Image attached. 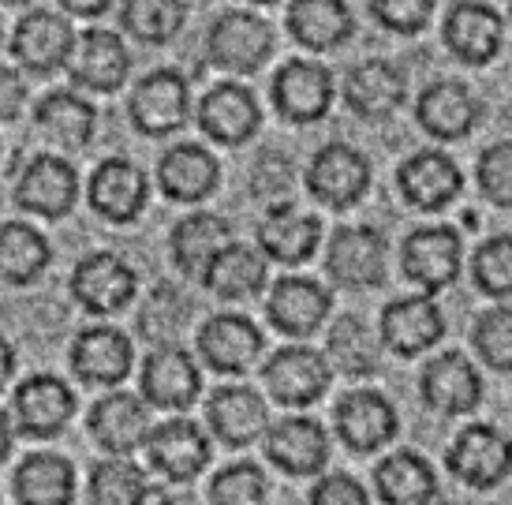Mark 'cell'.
<instances>
[{"label": "cell", "instance_id": "obj_1", "mask_svg": "<svg viewBox=\"0 0 512 505\" xmlns=\"http://www.w3.org/2000/svg\"><path fill=\"white\" fill-rule=\"evenodd\" d=\"M210 60L225 72H258L273 53V27L251 12H225L210 27Z\"/></svg>", "mask_w": 512, "mask_h": 505}, {"label": "cell", "instance_id": "obj_2", "mask_svg": "<svg viewBox=\"0 0 512 505\" xmlns=\"http://www.w3.org/2000/svg\"><path fill=\"white\" fill-rule=\"evenodd\" d=\"M445 464L460 483L486 491V487H498L501 479L512 472V442L494 427L475 423V427L456 434Z\"/></svg>", "mask_w": 512, "mask_h": 505}, {"label": "cell", "instance_id": "obj_3", "mask_svg": "<svg viewBox=\"0 0 512 505\" xmlns=\"http://www.w3.org/2000/svg\"><path fill=\"white\" fill-rule=\"evenodd\" d=\"M307 188L318 202H326L333 210L356 206L370 188V165L367 158L344 143H329L314 154L307 169Z\"/></svg>", "mask_w": 512, "mask_h": 505}, {"label": "cell", "instance_id": "obj_4", "mask_svg": "<svg viewBox=\"0 0 512 505\" xmlns=\"http://www.w3.org/2000/svg\"><path fill=\"white\" fill-rule=\"evenodd\" d=\"M262 382H266L273 401L288 404V408H303L326 393L329 363L314 348H281L262 367Z\"/></svg>", "mask_w": 512, "mask_h": 505}, {"label": "cell", "instance_id": "obj_5", "mask_svg": "<svg viewBox=\"0 0 512 505\" xmlns=\"http://www.w3.org/2000/svg\"><path fill=\"white\" fill-rule=\"evenodd\" d=\"M187 109H191V94H187L184 75L169 72H150L131 90L128 113L131 124L143 131V135H169V131L184 128L187 124Z\"/></svg>", "mask_w": 512, "mask_h": 505}, {"label": "cell", "instance_id": "obj_6", "mask_svg": "<svg viewBox=\"0 0 512 505\" xmlns=\"http://www.w3.org/2000/svg\"><path fill=\"white\" fill-rule=\"evenodd\" d=\"M72 296L94 315H116L135 296V274L113 251H94L79 259L72 274Z\"/></svg>", "mask_w": 512, "mask_h": 505}, {"label": "cell", "instance_id": "obj_7", "mask_svg": "<svg viewBox=\"0 0 512 505\" xmlns=\"http://www.w3.org/2000/svg\"><path fill=\"white\" fill-rule=\"evenodd\" d=\"M75 34L68 27V19H60L57 12H27L15 23L12 34V53L15 60L38 75H49L64 68L72 60Z\"/></svg>", "mask_w": 512, "mask_h": 505}, {"label": "cell", "instance_id": "obj_8", "mask_svg": "<svg viewBox=\"0 0 512 505\" xmlns=\"http://www.w3.org/2000/svg\"><path fill=\"white\" fill-rule=\"evenodd\" d=\"M75 195H79L75 169L57 154H38L15 184L19 210L38 217H64L75 206Z\"/></svg>", "mask_w": 512, "mask_h": 505}, {"label": "cell", "instance_id": "obj_9", "mask_svg": "<svg viewBox=\"0 0 512 505\" xmlns=\"http://www.w3.org/2000/svg\"><path fill=\"white\" fill-rule=\"evenodd\" d=\"M333 101V75L314 60H288L273 79V105L292 124L322 120Z\"/></svg>", "mask_w": 512, "mask_h": 505}, {"label": "cell", "instance_id": "obj_10", "mask_svg": "<svg viewBox=\"0 0 512 505\" xmlns=\"http://www.w3.org/2000/svg\"><path fill=\"white\" fill-rule=\"evenodd\" d=\"M150 464L172 483H191L210 464V438L191 419H169L150 431Z\"/></svg>", "mask_w": 512, "mask_h": 505}, {"label": "cell", "instance_id": "obj_11", "mask_svg": "<svg viewBox=\"0 0 512 505\" xmlns=\"http://www.w3.org/2000/svg\"><path fill=\"white\" fill-rule=\"evenodd\" d=\"M337 434L348 449L356 453H374L393 442L397 434V412L374 390H352L337 401Z\"/></svg>", "mask_w": 512, "mask_h": 505}, {"label": "cell", "instance_id": "obj_12", "mask_svg": "<svg viewBox=\"0 0 512 505\" xmlns=\"http://www.w3.org/2000/svg\"><path fill=\"white\" fill-rule=\"evenodd\" d=\"M150 416L146 404L131 393H109L90 408V434L98 446L113 457H131L139 446L150 442Z\"/></svg>", "mask_w": 512, "mask_h": 505}, {"label": "cell", "instance_id": "obj_13", "mask_svg": "<svg viewBox=\"0 0 512 505\" xmlns=\"http://www.w3.org/2000/svg\"><path fill=\"white\" fill-rule=\"evenodd\" d=\"M75 412L72 390L57 375H34L15 390V423L30 438H53Z\"/></svg>", "mask_w": 512, "mask_h": 505}, {"label": "cell", "instance_id": "obj_14", "mask_svg": "<svg viewBox=\"0 0 512 505\" xmlns=\"http://www.w3.org/2000/svg\"><path fill=\"white\" fill-rule=\"evenodd\" d=\"M329 277L344 289H374L385 281V240L370 229H341L329 244Z\"/></svg>", "mask_w": 512, "mask_h": 505}, {"label": "cell", "instance_id": "obj_15", "mask_svg": "<svg viewBox=\"0 0 512 505\" xmlns=\"http://www.w3.org/2000/svg\"><path fill=\"white\" fill-rule=\"evenodd\" d=\"M266 401L258 397L251 386H225L210 397V408H206V423L221 446L228 449H243L251 446L255 438L266 434Z\"/></svg>", "mask_w": 512, "mask_h": 505}, {"label": "cell", "instance_id": "obj_16", "mask_svg": "<svg viewBox=\"0 0 512 505\" xmlns=\"http://www.w3.org/2000/svg\"><path fill=\"white\" fill-rule=\"evenodd\" d=\"M199 367L184 348H154L143 363V397L157 408L184 412L199 397Z\"/></svg>", "mask_w": 512, "mask_h": 505}, {"label": "cell", "instance_id": "obj_17", "mask_svg": "<svg viewBox=\"0 0 512 505\" xmlns=\"http://www.w3.org/2000/svg\"><path fill=\"white\" fill-rule=\"evenodd\" d=\"M266 453L285 476H314L329 461V438L318 419L292 416L266 434Z\"/></svg>", "mask_w": 512, "mask_h": 505}, {"label": "cell", "instance_id": "obj_18", "mask_svg": "<svg viewBox=\"0 0 512 505\" xmlns=\"http://www.w3.org/2000/svg\"><path fill=\"white\" fill-rule=\"evenodd\" d=\"M72 371L90 386H116L131 371V341L116 326H86L72 345Z\"/></svg>", "mask_w": 512, "mask_h": 505}, {"label": "cell", "instance_id": "obj_19", "mask_svg": "<svg viewBox=\"0 0 512 505\" xmlns=\"http://www.w3.org/2000/svg\"><path fill=\"white\" fill-rule=\"evenodd\" d=\"M72 79L86 90H98V94H113L124 87L128 79V49L120 42V34L113 30H86L79 45L72 49Z\"/></svg>", "mask_w": 512, "mask_h": 505}, {"label": "cell", "instance_id": "obj_20", "mask_svg": "<svg viewBox=\"0 0 512 505\" xmlns=\"http://www.w3.org/2000/svg\"><path fill=\"white\" fill-rule=\"evenodd\" d=\"M445 333L438 303L430 296H408V300L389 303L382 311V341L397 356H419L430 345H438Z\"/></svg>", "mask_w": 512, "mask_h": 505}, {"label": "cell", "instance_id": "obj_21", "mask_svg": "<svg viewBox=\"0 0 512 505\" xmlns=\"http://www.w3.org/2000/svg\"><path fill=\"white\" fill-rule=\"evenodd\" d=\"M419 386H423V401L441 416H464L483 397L479 371L460 352H445L438 360H430Z\"/></svg>", "mask_w": 512, "mask_h": 505}, {"label": "cell", "instance_id": "obj_22", "mask_svg": "<svg viewBox=\"0 0 512 505\" xmlns=\"http://www.w3.org/2000/svg\"><path fill=\"white\" fill-rule=\"evenodd\" d=\"M199 128L225 146L247 143L258 131V105L240 83H217L199 105Z\"/></svg>", "mask_w": 512, "mask_h": 505}, {"label": "cell", "instance_id": "obj_23", "mask_svg": "<svg viewBox=\"0 0 512 505\" xmlns=\"http://www.w3.org/2000/svg\"><path fill=\"white\" fill-rule=\"evenodd\" d=\"M404 274L427 292L453 285L460 274V236L453 229H419L404 244Z\"/></svg>", "mask_w": 512, "mask_h": 505}, {"label": "cell", "instance_id": "obj_24", "mask_svg": "<svg viewBox=\"0 0 512 505\" xmlns=\"http://www.w3.org/2000/svg\"><path fill=\"white\" fill-rule=\"evenodd\" d=\"M266 315L288 337H307L329 315V292L311 277H285L277 281L266 300Z\"/></svg>", "mask_w": 512, "mask_h": 505}, {"label": "cell", "instance_id": "obj_25", "mask_svg": "<svg viewBox=\"0 0 512 505\" xmlns=\"http://www.w3.org/2000/svg\"><path fill=\"white\" fill-rule=\"evenodd\" d=\"M199 352L214 371L240 375L247 371L255 356L262 352V333L251 318L240 315H217L199 330Z\"/></svg>", "mask_w": 512, "mask_h": 505}, {"label": "cell", "instance_id": "obj_26", "mask_svg": "<svg viewBox=\"0 0 512 505\" xmlns=\"http://www.w3.org/2000/svg\"><path fill=\"white\" fill-rule=\"evenodd\" d=\"M90 202L113 225L135 221L146 202V176L124 158L101 161L94 176H90Z\"/></svg>", "mask_w": 512, "mask_h": 505}, {"label": "cell", "instance_id": "obj_27", "mask_svg": "<svg viewBox=\"0 0 512 505\" xmlns=\"http://www.w3.org/2000/svg\"><path fill=\"white\" fill-rule=\"evenodd\" d=\"M400 191L404 199L412 202L415 210H441L460 195L464 180H460V169L445 158L441 150H423L400 165Z\"/></svg>", "mask_w": 512, "mask_h": 505}, {"label": "cell", "instance_id": "obj_28", "mask_svg": "<svg viewBox=\"0 0 512 505\" xmlns=\"http://www.w3.org/2000/svg\"><path fill=\"white\" fill-rule=\"evenodd\" d=\"M318 236H322V225L314 214H299L288 202L281 206H270V214L262 217L258 225V244L270 259L285 262V266H299L314 255L318 247Z\"/></svg>", "mask_w": 512, "mask_h": 505}, {"label": "cell", "instance_id": "obj_29", "mask_svg": "<svg viewBox=\"0 0 512 505\" xmlns=\"http://www.w3.org/2000/svg\"><path fill=\"white\" fill-rule=\"evenodd\" d=\"M217 180H221L217 158L206 146L195 143L172 146L169 154L161 158V165H157V184L176 202H202L217 188Z\"/></svg>", "mask_w": 512, "mask_h": 505}, {"label": "cell", "instance_id": "obj_30", "mask_svg": "<svg viewBox=\"0 0 512 505\" xmlns=\"http://www.w3.org/2000/svg\"><path fill=\"white\" fill-rule=\"evenodd\" d=\"M344 101L363 120H382L404 101V75L389 60H363L344 79Z\"/></svg>", "mask_w": 512, "mask_h": 505}, {"label": "cell", "instance_id": "obj_31", "mask_svg": "<svg viewBox=\"0 0 512 505\" xmlns=\"http://www.w3.org/2000/svg\"><path fill=\"white\" fill-rule=\"evenodd\" d=\"M232 244V229L225 217L217 214H187L176 229H172V262L184 270L187 277H199L210 270V262Z\"/></svg>", "mask_w": 512, "mask_h": 505}, {"label": "cell", "instance_id": "obj_32", "mask_svg": "<svg viewBox=\"0 0 512 505\" xmlns=\"http://www.w3.org/2000/svg\"><path fill=\"white\" fill-rule=\"evenodd\" d=\"M445 45L453 49L464 64H486L498 57L501 49V19L486 4H456L445 19Z\"/></svg>", "mask_w": 512, "mask_h": 505}, {"label": "cell", "instance_id": "obj_33", "mask_svg": "<svg viewBox=\"0 0 512 505\" xmlns=\"http://www.w3.org/2000/svg\"><path fill=\"white\" fill-rule=\"evenodd\" d=\"M352 12L344 0H292L288 4V30L299 45L314 53H326L333 45L348 42L352 34Z\"/></svg>", "mask_w": 512, "mask_h": 505}, {"label": "cell", "instance_id": "obj_34", "mask_svg": "<svg viewBox=\"0 0 512 505\" xmlns=\"http://www.w3.org/2000/svg\"><path fill=\"white\" fill-rule=\"evenodd\" d=\"M34 128L60 150H83L94 139V109L72 90H53L38 101Z\"/></svg>", "mask_w": 512, "mask_h": 505}, {"label": "cell", "instance_id": "obj_35", "mask_svg": "<svg viewBox=\"0 0 512 505\" xmlns=\"http://www.w3.org/2000/svg\"><path fill=\"white\" fill-rule=\"evenodd\" d=\"M15 498L19 505H72L75 468L57 453H34L15 472Z\"/></svg>", "mask_w": 512, "mask_h": 505}, {"label": "cell", "instance_id": "obj_36", "mask_svg": "<svg viewBox=\"0 0 512 505\" xmlns=\"http://www.w3.org/2000/svg\"><path fill=\"white\" fill-rule=\"evenodd\" d=\"M374 487L385 505H430L438 494V479L419 453H393L378 464Z\"/></svg>", "mask_w": 512, "mask_h": 505}, {"label": "cell", "instance_id": "obj_37", "mask_svg": "<svg viewBox=\"0 0 512 505\" xmlns=\"http://www.w3.org/2000/svg\"><path fill=\"white\" fill-rule=\"evenodd\" d=\"M419 124L434 135V139H464L475 128L479 105L460 83H434L423 90L419 98Z\"/></svg>", "mask_w": 512, "mask_h": 505}, {"label": "cell", "instance_id": "obj_38", "mask_svg": "<svg viewBox=\"0 0 512 505\" xmlns=\"http://www.w3.org/2000/svg\"><path fill=\"white\" fill-rule=\"evenodd\" d=\"M202 285L210 292H217L221 300H247V296H255L266 285V262L251 247L228 244L210 262V270L202 274Z\"/></svg>", "mask_w": 512, "mask_h": 505}, {"label": "cell", "instance_id": "obj_39", "mask_svg": "<svg viewBox=\"0 0 512 505\" xmlns=\"http://www.w3.org/2000/svg\"><path fill=\"white\" fill-rule=\"evenodd\" d=\"M49 266V240L23 221L0 225V277L12 285H27Z\"/></svg>", "mask_w": 512, "mask_h": 505}, {"label": "cell", "instance_id": "obj_40", "mask_svg": "<svg viewBox=\"0 0 512 505\" xmlns=\"http://www.w3.org/2000/svg\"><path fill=\"white\" fill-rule=\"evenodd\" d=\"M187 315H191V303L176 289L161 285L146 296L143 311H139V330L154 348H176V337L184 333Z\"/></svg>", "mask_w": 512, "mask_h": 505}, {"label": "cell", "instance_id": "obj_41", "mask_svg": "<svg viewBox=\"0 0 512 505\" xmlns=\"http://www.w3.org/2000/svg\"><path fill=\"white\" fill-rule=\"evenodd\" d=\"M90 498H94V505H143L150 498V479L143 476V468L113 457V461L94 464Z\"/></svg>", "mask_w": 512, "mask_h": 505}, {"label": "cell", "instance_id": "obj_42", "mask_svg": "<svg viewBox=\"0 0 512 505\" xmlns=\"http://www.w3.org/2000/svg\"><path fill=\"white\" fill-rule=\"evenodd\" d=\"M329 352L344 375H370L378 367V341L356 315L337 318V326L329 330Z\"/></svg>", "mask_w": 512, "mask_h": 505}, {"label": "cell", "instance_id": "obj_43", "mask_svg": "<svg viewBox=\"0 0 512 505\" xmlns=\"http://www.w3.org/2000/svg\"><path fill=\"white\" fill-rule=\"evenodd\" d=\"M184 0H124V27L139 42H169L184 27Z\"/></svg>", "mask_w": 512, "mask_h": 505}, {"label": "cell", "instance_id": "obj_44", "mask_svg": "<svg viewBox=\"0 0 512 505\" xmlns=\"http://www.w3.org/2000/svg\"><path fill=\"white\" fill-rule=\"evenodd\" d=\"M475 352L483 356L494 371H512V311L509 307H494L475 322Z\"/></svg>", "mask_w": 512, "mask_h": 505}, {"label": "cell", "instance_id": "obj_45", "mask_svg": "<svg viewBox=\"0 0 512 505\" xmlns=\"http://www.w3.org/2000/svg\"><path fill=\"white\" fill-rule=\"evenodd\" d=\"M210 498L214 505H262L266 502V476L255 464H232L214 476Z\"/></svg>", "mask_w": 512, "mask_h": 505}, {"label": "cell", "instance_id": "obj_46", "mask_svg": "<svg viewBox=\"0 0 512 505\" xmlns=\"http://www.w3.org/2000/svg\"><path fill=\"white\" fill-rule=\"evenodd\" d=\"M475 281L490 296H512V236H494L475 251Z\"/></svg>", "mask_w": 512, "mask_h": 505}, {"label": "cell", "instance_id": "obj_47", "mask_svg": "<svg viewBox=\"0 0 512 505\" xmlns=\"http://www.w3.org/2000/svg\"><path fill=\"white\" fill-rule=\"evenodd\" d=\"M479 188L494 206H512V143H494L479 158Z\"/></svg>", "mask_w": 512, "mask_h": 505}, {"label": "cell", "instance_id": "obj_48", "mask_svg": "<svg viewBox=\"0 0 512 505\" xmlns=\"http://www.w3.org/2000/svg\"><path fill=\"white\" fill-rule=\"evenodd\" d=\"M370 12L378 15V23L397 34H415L427 27L434 0H370Z\"/></svg>", "mask_w": 512, "mask_h": 505}, {"label": "cell", "instance_id": "obj_49", "mask_svg": "<svg viewBox=\"0 0 512 505\" xmlns=\"http://www.w3.org/2000/svg\"><path fill=\"white\" fill-rule=\"evenodd\" d=\"M311 505H370L367 491L352 476H322L314 483Z\"/></svg>", "mask_w": 512, "mask_h": 505}, {"label": "cell", "instance_id": "obj_50", "mask_svg": "<svg viewBox=\"0 0 512 505\" xmlns=\"http://www.w3.org/2000/svg\"><path fill=\"white\" fill-rule=\"evenodd\" d=\"M23 98H27L23 79L12 68H0V120H15L23 109Z\"/></svg>", "mask_w": 512, "mask_h": 505}, {"label": "cell", "instance_id": "obj_51", "mask_svg": "<svg viewBox=\"0 0 512 505\" xmlns=\"http://www.w3.org/2000/svg\"><path fill=\"white\" fill-rule=\"evenodd\" d=\"M60 4H64V8H68L72 15H83V19H90V15L105 12L113 0H60Z\"/></svg>", "mask_w": 512, "mask_h": 505}, {"label": "cell", "instance_id": "obj_52", "mask_svg": "<svg viewBox=\"0 0 512 505\" xmlns=\"http://www.w3.org/2000/svg\"><path fill=\"white\" fill-rule=\"evenodd\" d=\"M12 375H15V352H12V345L0 337V390L12 382Z\"/></svg>", "mask_w": 512, "mask_h": 505}, {"label": "cell", "instance_id": "obj_53", "mask_svg": "<svg viewBox=\"0 0 512 505\" xmlns=\"http://www.w3.org/2000/svg\"><path fill=\"white\" fill-rule=\"evenodd\" d=\"M12 453V427H8V416L0 412V461Z\"/></svg>", "mask_w": 512, "mask_h": 505}, {"label": "cell", "instance_id": "obj_54", "mask_svg": "<svg viewBox=\"0 0 512 505\" xmlns=\"http://www.w3.org/2000/svg\"><path fill=\"white\" fill-rule=\"evenodd\" d=\"M161 505H199V502H195L191 494H172V498H165Z\"/></svg>", "mask_w": 512, "mask_h": 505}, {"label": "cell", "instance_id": "obj_55", "mask_svg": "<svg viewBox=\"0 0 512 505\" xmlns=\"http://www.w3.org/2000/svg\"><path fill=\"white\" fill-rule=\"evenodd\" d=\"M4 4H27V0H4Z\"/></svg>", "mask_w": 512, "mask_h": 505}, {"label": "cell", "instance_id": "obj_56", "mask_svg": "<svg viewBox=\"0 0 512 505\" xmlns=\"http://www.w3.org/2000/svg\"><path fill=\"white\" fill-rule=\"evenodd\" d=\"M251 4H273V0H251Z\"/></svg>", "mask_w": 512, "mask_h": 505}]
</instances>
